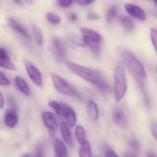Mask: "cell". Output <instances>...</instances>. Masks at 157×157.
Masks as SVG:
<instances>
[{"label": "cell", "mask_w": 157, "mask_h": 157, "mask_svg": "<svg viewBox=\"0 0 157 157\" xmlns=\"http://www.w3.org/2000/svg\"><path fill=\"white\" fill-rule=\"evenodd\" d=\"M7 25H8V27L12 30H14L16 33H17L21 37H23L25 39H29V34L28 30L26 29V28L23 25H21L18 21H17L15 18L9 17L7 19Z\"/></svg>", "instance_id": "cell-9"}, {"label": "cell", "mask_w": 157, "mask_h": 157, "mask_svg": "<svg viewBox=\"0 0 157 157\" xmlns=\"http://www.w3.org/2000/svg\"><path fill=\"white\" fill-rule=\"evenodd\" d=\"M112 120L122 130H124L128 127V120L126 118L125 113L121 109L117 108L112 111Z\"/></svg>", "instance_id": "cell-10"}, {"label": "cell", "mask_w": 157, "mask_h": 157, "mask_svg": "<svg viewBox=\"0 0 157 157\" xmlns=\"http://www.w3.org/2000/svg\"><path fill=\"white\" fill-rule=\"evenodd\" d=\"M60 133L62 135V138L64 142V144H66L69 146L73 145V138H72V134L70 132L69 128L67 127V125L65 124V122H61L60 123Z\"/></svg>", "instance_id": "cell-15"}, {"label": "cell", "mask_w": 157, "mask_h": 157, "mask_svg": "<svg viewBox=\"0 0 157 157\" xmlns=\"http://www.w3.org/2000/svg\"><path fill=\"white\" fill-rule=\"evenodd\" d=\"M121 54L125 66L128 68L130 73L136 78V80L143 88L147 80V72L143 63L132 52L128 50H122Z\"/></svg>", "instance_id": "cell-2"}, {"label": "cell", "mask_w": 157, "mask_h": 157, "mask_svg": "<svg viewBox=\"0 0 157 157\" xmlns=\"http://www.w3.org/2000/svg\"><path fill=\"white\" fill-rule=\"evenodd\" d=\"M4 121L6 127L8 128H15L18 122V118L15 110L9 109L6 112L5 117H4Z\"/></svg>", "instance_id": "cell-14"}, {"label": "cell", "mask_w": 157, "mask_h": 157, "mask_svg": "<svg viewBox=\"0 0 157 157\" xmlns=\"http://www.w3.org/2000/svg\"><path fill=\"white\" fill-rule=\"evenodd\" d=\"M150 36H151V40H152V43L154 45V48L156 50V38H157V32L156 29L155 28H152L151 29V33H150Z\"/></svg>", "instance_id": "cell-30"}, {"label": "cell", "mask_w": 157, "mask_h": 157, "mask_svg": "<svg viewBox=\"0 0 157 157\" xmlns=\"http://www.w3.org/2000/svg\"><path fill=\"white\" fill-rule=\"evenodd\" d=\"M80 32L85 45L87 46L93 53L98 54L101 50V45L103 42L102 35L98 31L86 27H82L80 29Z\"/></svg>", "instance_id": "cell-4"}, {"label": "cell", "mask_w": 157, "mask_h": 157, "mask_svg": "<svg viewBox=\"0 0 157 157\" xmlns=\"http://www.w3.org/2000/svg\"><path fill=\"white\" fill-rule=\"evenodd\" d=\"M35 157H44V151H43V148L40 144H39L37 147H36V155Z\"/></svg>", "instance_id": "cell-32"}, {"label": "cell", "mask_w": 157, "mask_h": 157, "mask_svg": "<svg viewBox=\"0 0 157 157\" xmlns=\"http://www.w3.org/2000/svg\"><path fill=\"white\" fill-rule=\"evenodd\" d=\"M75 138L78 142L79 144H84L85 142H86V130L82 125H77L75 131Z\"/></svg>", "instance_id": "cell-20"}, {"label": "cell", "mask_w": 157, "mask_h": 157, "mask_svg": "<svg viewBox=\"0 0 157 157\" xmlns=\"http://www.w3.org/2000/svg\"><path fill=\"white\" fill-rule=\"evenodd\" d=\"M63 117L65 118V121H66V125L68 128H74L76 124V114L75 112V110L66 105H63Z\"/></svg>", "instance_id": "cell-13"}, {"label": "cell", "mask_w": 157, "mask_h": 157, "mask_svg": "<svg viewBox=\"0 0 157 157\" xmlns=\"http://www.w3.org/2000/svg\"><path fill=\"white\" fill-rule=\"evenodd\" d=\"M123 157H138V155L134 152H126Z\"/></svg>", "instance_id": "cell-37"}, {"label": "cell", "mask_w": 157, "mask_h": 157, "mask_svg": "<svg viewBox=\"0 0 157 157\" xmlns=\"http://www.w3.org/2000/svg\"><path fill=\"white\" fill-rule=\"evenodd\" d=\"M66 65L75 75L86 80L89 84L95 86L99 90L103 92H108L109 90V86L108 82L98 71L74 62H67Z\"/></svg>", "instance_id": "cell-1"}, {"label": "cell", "mask_w": 157, "mask_h": 157, "mask_svg": "<svg viewBox=\"0 0 157 157\" xmlns=\"http://www.w3.org/2000/svg\"><path fill=\"white\" fill-rule=\"evenodd\" d=\"M121 25L123 26V28L127 30V31H133L134 29H135V25H134V22L133 20L128 17V16H123L121 17Z\"/></svg>", "instance_id": "cell-22"}, {"label": "cell", "mask_w": 157, "mask_h": 157, "mask_svg": "<svg viewBox=\"0 0 157 157\" xmlns=\"http://www.w3.org/2000/svg\"><path fill=\"white\" fill-rule=\"evenodd\" d=\"M32 32H33V37H34V40H35L36 44L38 46H41L44 41V37H43V33H42L40 28H39L37 26H33Z\"/></svg>", "instance_id": "cell-21"}, {"label": "cell", "mask_w": 157, "mask_h": 157, "mask_svg": "<svg viewBox=\"0 0 157 157\" xmlns=\"http://www.w3.org/2000/svg\"><path fill=\"white\" fill-rule=\"evenodd\" d=\"M146 157H155V153L153 151H148Z\"/></svg>", "instance_id": "cell-39"}, {"label": "cell", "mask_w": 157, "mask_h": 157, "mask_svg": "<svg viewBox=\"0 0 157 157\" xmlns=\"http://www.w3.org/2000/svg\"><path fill=\"white\" fill-rule=\"evenodd\" d=\"M4 107H5V99L3 94L0 92V109H3Z\"/></svg>", "instance_id": "cell-36"}, {"label": "cell", "mask_w": 157, "mask_h": 157, "mask_svg": "<svg viewBox=\"0 0 157 157\" xmlns=\"http://www.w3.org/2000/svg\"><path fill=\"white\" fill-rule=\"evenodd\" d=\"M150 132H151V133H152L153 137H154L155 139H156L157 130H156V124H155V122H154V123H152V124L150 125Z\"/></svg>", "instance_id": "cell-33"}, {"label": "cell", "mask_w": 157, "mask_h": 157, "mask_svg": "<svg viewBox=\"0 0 157 157\" xmlns=\"http://www.w3.org/2000/svg\"><path fill=\"white\" fill-rule=\"evenodd\" d=\"M79 157H92V150L90 144L86 141L84 144H80V148L78 150Z\"/></svg>", "instance_id": "cell-19"}, {"label": "cell", "mask_w": 157, "mask_h": 157, "mask_svg": "<svg viewBox=\"0 0 157 157\" xmlns=\"http://www.w3.org/2000/svg\"><path fill=\"white\" fill-rule=\"evenodd\" d=\"M68 39H69L74 44H75V45H77V46L86 47V45H85V43H84V40H83V39H82V37H80V36H77V35H75V34H71V35H69Z\"/></svg>", "instance_id": "cell-26"}, {"label": "cell", "mask_w": 157, "mask_h": 157, "mask_svg": "<svg viewBox=\"0 0 157 157\" xmlns=\"http://www.w3.org/2000/svg\"><path fill=\"white\" fill-rule=\"evenodd\" d=\"M15 84L17 89L26 97H29L30 95V89L27 82L20 76H16L15 77Z\"/></svg>", "instance_id": "cell-18"}, {"label": "cell", "mask_w": 157, "mask_h": 157, "mask_svg": "<svg viewBox=\"0 0 157 157\" xmlns=\"http://www.w3.org/2000/svg\"><path fill=\"white\" fill-rule=\"evenodd\" d=\"M54 153L55 157H68L66 145L60 139H55L54 141Z\"/></svg>", "instance_id": "cell-16"}, {"label": "cell", "mask_w": 157, "mask_h": 157, "mask_svg": "<svg viewBox=\"0 0 157 157\" xmlns=\"http://www.w3.org/2000/svg\"><path fill=\"white\" fill-rule=\"evenodd\" d=\"M22 157H31V156H30L29 154H25V155H22Z\"/></svg>", "instance_id": "cell-40"}, {"label": "cell", "mask_w": 157, "mask_h": 157, "mask_svg": "<svg viewBox=\"0 0 157 157\" xmlns=\"http://www.w3.org/2000/svg\"><path fill=\"white\" fill-rule=\"evenodd\" d=\"M25 68L30 81L38 87H41L43 85V77L38 67L30 61L25 62Z\"/></svg>", "instance_id": "cell-6"}, {"label": "cell", "mask_w": 157, "mask_h": 157, "mask_svg": "<svg viewBox=\"0 0 157 157\" xmlns=\"http://www.w3.org/2000/svg\"><path fill=\"white\" fill-rule=\"evenodd\" d=\"M51 52L54 59L58 62H63L65 58V46L57 37H53L51 40Z\"/></svg>", "instance_id": "cell-7"}, {"label": "cell", "mask_w": 157, "mask_h": 157, "mask_svg": "<svg viewBox=\"0 0 157 157\" xmlns=\"http://www.w3.org/2000/svg\"><path fill=\"white\" fill-rule=\"evenodd\" d=\"M0 67L10 71L16 70L15 64L10 60V57L8 56L6 51L2 47H0Z\"/></svg>", "instance_id": "cell-12"}, {"label": "cell", "mask_w": 157, "mask_h": 157, "mask_svg": "<svg viewBox=\"0 0 157 157\" xmlns=\"http://www.w3.org/2000/svg\"><path fill=\"white\" fill-rule=\"evenodd\" d=\"M128 144L135 152H138L140 150V144H139V142L136 139H130L128 141Z\"/></svg>", "instance_id": "cell-27"}, {"label": "cell", "mask_w": 157, "mask_h": 157, "mask_svg": "<svg viewBox=\"0 0 157 157\" xmlns=\"http://www.w3.org/2000/svg\"><path fill=\"white\" fill-rule=\"evenodd\" d=\"M49 106L52 109H54V111L56 112V114L58 116H60V117L63 116V104H60L59 102L54 101V100H50Z\"/></svg>", "instance_id": "cell-24"}, {"label": "cell", "mask_w": 157, "mask_h": 157, "mask_svg": "<svg viewBox=\"0 0 157 157\" xmlns=\"http://www.w3.org/2000/svg\"><path fill=\"white\" fill-rule=\"evenodd\" d=\"M51 78H52V85H53L55 90L59 94L80 98V95L76 91V89L70 83H68L63 77L60 76L57 74H52Z\"/></svg>", "instance_id": "cell-5"}, {"label": "cell", "mask_w": 157, "mask_h": 157, "mask_svg": "<svg viewBox=\"0 0 157 157\" xmlns=\"http://www.w3.org/2000/svg\"><path fill=\"white\" fill-rule=\"evenodd\" d=\"M87 18L88 19H91V20H97L99 18V16L96 13H89L87 15Z\"/></svg>", "instance_id": "cell-35"}, {"label": "cell", "mask_w": 157, "mask_h": 157, "mask_svg": "<svg viewBox=\"0 0 157 157\" xmlns=\"http://www.w3.org/2000/svg\"><path fill=\"white\" fill-rule=\"evenodd\" d=\"M87 113H88V116H89V118L91 120H93L95 121H98V119H99V109H98V107L97 103L92 99L88 100Z\"/></svg>", "instance_id": "cell-17"}, {"label": "cell", "mask_w": 157, "mask_h": 157, "mask_svg": "<svg viewBox=\"0 0 157 157\" xmlns=\"http://www.w3.org/2000/svg\"><path fill=\"white\" fill-rule=\"evenodd\" d=\"M124 9L131 17H134L137 20L144 21L146 19L145 11L138 5H135L132 3H126L124 5Z\"/></svg>", "instance_id": "cell-8"}, {"label": "cell", "mask_w": 157, "mask_h": 157, "mask_svg": "<svg viewBox=\"0 0 157 157\" xmlns=\"http://www.w3.org/2000/svg\"><path fill=\"white\" fill-rule=\"evenodd\" d=\"M73 1L72 0H59L57 2V5L60 6V7H63V8H68L70 7L72 5H73Z\"/></svg>", "instance_id": "cell-28"}, {"label": "cell", "mask_w": 157, "mask_h": 157, "mask_svg": "<svg viewBox=\"0 0 157 157\" xmlns=\"http://www.w3.org/2000/svg\"><path fill=\"white\" fill-rule=\"evenodd\" d=\"M114 84H113V93L116 102L121 101L128 89L127 78L125 70L122 66H116L114 68Z\"/></svg>", "instance_id": "cell-3"}, {"label": "cell", "mask_w": 157, "mask_h": 157, "mask_svg": "<svg viewBox=\"0 0 157 157\" xmlns=\"http://www.w3.org/2000/svg\"><path fill=\"white\" fill-rule=\"evenodd\" d=\"M93 3L94 1H91V0H76V4L80 6H89Z\"/></svg>", "instance_id": "cell-34"}, {"label": "cell", "mask_w": 157, "mask_h": 157, "mask_svg": "<svg viewBox=\"0 0 157 157\" xmlns=\"http://www.w3.org/2000/svg\"><path fill=\"white\" fill-rule=\"evenodd\" d=\"M10 85L9 79L0 71V86H7Z\"/></svg>", "instance_id": "cell-29"}, {"label": "cell", "mask_w": 157, "mask_h": 157, "mask_svg": "<svg viewBox=\"0 0 157 157\" xmlns=\"http://www.w3.org/2000/svg\"><path fill=\"white\" fill-rule=\"evenodd\" d=\"M46 19L52 25H59L62 22L61 17L58 14L53 13V12H48L46 14Z\"/></svg>", "instance_id": "cell-23"}, {"label": "cell", "mask_w": 157, "mask_h": 157, "mask_svg": "<svg viewBox=\"0 0 157 157\" xmlns=\"http://www.w3.org/2000/svg\"><path fill=\"white\" fill-rule=\"evenodd\" d=\"M41 118H42V121H43L44 126L48 130L53 132L58 128V121H57L53 113L49 112V111H44L41 114Z\"/></svg>", "instance_id": "cell-11"}, {"label": "cell", "mask_w": 157, "mask_h": 157, "mask_svg": "<svg viewBox=\"0 0 157 157\" xmlns=\"http://www.w3.org/2000/svg\"><path fill=\"white\" fill-rule=\"evenodd\" d=\"M105 157H119V155H117V153L114 150L108 147L105 151Z\"/></svg>", "instance_id": "cell-31"}, {"label": "cell", "mask_w": 157, "mask_h": 157, "mask_svg": "<svg viewBox=\"0 0 157 157\" xmlns=\"http://www.w3.org/2000/svg\"><path fill=\"white\" fill-rule=\"evenodd\" d=\"M118 14V7L117 6H111L108 12H107V15H106V19H107V22L108 23H111L113 21V19L116 17Z\"/></svg>", "instance_id": "cell-25"}, {"label": "cell", "mask_w": 157, "mask_h": 157, "mask_svg": "<svg viewBox=\"0 0 157 157\" xmlns=\"http://www.w3.org/2000/svg\"><path fill=\"white\" fill-rule=\"evenodd\" d=\"M69 19L71 20V21H76V19H77V15L75 14V13H72L70 16H69Z\"/></svg>", "instance_id": "cell-38"}]
</instances>
